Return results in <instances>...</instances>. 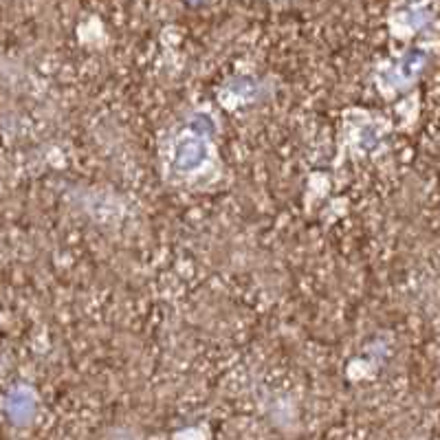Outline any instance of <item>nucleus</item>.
<instances>
[{"label": "nucleus", "instance_id": "1", "mask_svg": "<svg viewBox=\"0 0 440 440\" xmlns=\"http://www.w3.org/2000/svg\"><path fill=\"white\" fill-rule=\"evenodd\" d=\"M209 159V145L198 132H192L183 139H178V143L174 145V157L172 165L178 172H196L202 167Z\"/></svg>", "mask_w": 440, "mask_h": 440}, {"label": "nucleus", "instance_id": "2", "mask_svg": "<svg viewBox=\"0 0 440 440\" xmlns=\"http://www.w3.org/2000/svg\"><path fill=\"white\" fill-rule=\"evenodd\" d=\"M7 414L16 423H27L36 414V399L29 390H16L7 399Z\"/></svg>", "mask_w": 440, "mask_h": 440}]
</instances>
